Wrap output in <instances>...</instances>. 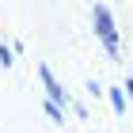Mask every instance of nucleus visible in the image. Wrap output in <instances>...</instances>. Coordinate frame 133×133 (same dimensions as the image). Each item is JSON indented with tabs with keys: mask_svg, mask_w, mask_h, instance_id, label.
I'll return each mask as SVG.
<instances>
[{
	"mask_svg": "<svg viewBox=\"0 0 133 133\" xmlns=\"http://www.w3.org/2000/svg\"><path fill=\"white\" fill-rule=\"evenodd\" d=\"M91 23H95V34H99V42L107 46V53H110V57H118V27H114V15H110L107 8H103L99 0H95Z\"/></svg>",
	"mask_w": 133,
	"mask_h": 133,
	"instance_id": "obj_1",
	"label": "nucleus"
},
{
	"mask_svg": "<svg viewBox=\"0 0 133 133\" xmlns=\"http://www.w3.org/2000/svg\"><path fill=\"white\" fill-rule=\"evenodd\" d=\"M38 80H42V88H46V99H53V103H61V107H72V103H69V91H65L61 84L53 80V72H50V65H38Z\"/></svg>",
	"mask_w": 133,
	"mask_h": 133,
	"instance_id": "obj_2",
	"label": "nucleus"
},
{
	"mask_svg": "<svg viewBox=\"0 0 133 133\" xmlns=\"http://www.w3.org/2000/svg\"><path fill=\"white\" fill-rule=\"evenodd\" d=\"M110 107H114V114H125V95L118 88H110Z\"/></svg>",
	"mask_w": 133,
	"mask_h": 133,
	"instance_id": "obj_3",
	"label": "nucleus"
},
{
	"mask_svg": "<svg viewBox=\"0 0 133 133\" xmlns=\"http://www.w3.org/2000/svg\"><path fill=\"white\" fill-rule=\"evenodd\" d=\"M11 61H15V57H11V46H0V65L11 69Z\"/></svg>",
	"mask_w": 133,
	"mask_h": 133,
	"instance_id": "obj_4",
	"label": "nucleus"
},
{
	"mask_svg": "<svg viewBox=\"0 0 133 133\" xmlns=\"http://www.w3.org/2000/svg\"><path fill=\"white\" fill-rule=\"evenodd\" d=\"M125 95H129V99H133V80H125Z\"/></svg>",
	"mask_w": 133,
	"mask_h": 133,
	"instance_id": "obj_5",
	"label": "nucleus"
}]
</instances>
